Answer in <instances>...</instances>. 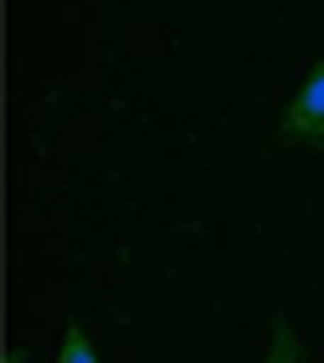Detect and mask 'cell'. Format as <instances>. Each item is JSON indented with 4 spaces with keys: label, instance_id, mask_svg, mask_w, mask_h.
Returning <instances> with one entry per match:
<instances>
[{
    "label": "cell",
    "instance_id": "obj_1",
    "mask_svg": "<svg viewBox=\"0 0 324 363\" xmlns=\"http://www.w3.org/2000/svg\"><path fill=\"white\" fill-rule=\"evenodd\" d=\"M319 123H324V62L302 79V90L291 95V106H285V118H279V135L291 140V145H308Z\"/></svg>",
    "mask_w": 324,
    "mask_h": 363
},
{
    "label": "cell",
    "instance_id": "obj_2",
    "mask_svg": "<svg viewBox=\"0 0 324 363\" xmlns=\"http://www.w3.org/2000/svg\"><path fill=\"white\" fill-rule=\"evenodd\" d=\"M263 363H308V347H302V335H296L291 318H274V335H269Z\"/></svg>",
    "mask_w": 324,
    "mask_h": 363
},
{
    "label": "cell",
    "instance_id": "obj_3",
    "mask_svg": "<svg viewBox=\"0 0 324 363\" xmlns=\"http://www.w3.org/2000/svg\"><path fill=\"white\" fill-rule=\"evenodd\" d=\"M56 363H101L95 341L84 335V324H67V330H62V347H56Z\"/></svg>",
    "mask_w": 324,
    "mask_h": 363
},
{
    "label": "cell",
    "instance_id": "obj_4",
    "mask_svg": "<svg viewBox=\"0 0 324 363\" xmlns=\"http://www.w3.org/2000/svg\"><path fill=\"white\" fill-rule=\"evenodd\" d=\"M6 363H28V352H23V347H11V352H6Z\"/></svg>",
    "mask_w": 324,
    "mask_h": 363
},
{
    "label": "cell",
    "instance_id": "obj_5",
    "mask_svg": "<svg viewBox=\"0 0 324 363\" xmlns=\"http://www.w3.org/2000/svg\"><path fill=\"white\" fill-rule=\"evenodd\" d=\"M308 145H313V151H324V123L313 129V140H308Z\"/></svg>",
    "mask_w": 324,
    "mask_h": 363
}]
</instances>
